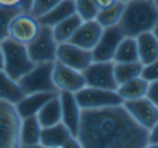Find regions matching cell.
I'll use <instances>...</instances> for the list:
<instances>
[{
  "mask_svg": "<svg viewBox=\"0 0 158 148\" xmlns=\"http://www.w3.org/2000/svg\"><path fill=\"white\" fill-rule=\"evenodd\" d=\"M77 139L83 148H145L148 130L139 126L124 105L81 110Z\"/></svg>",
  "mask_w": 158,
  "mask_h": 148,
  "instance_id": "1",
  "label": "cell"
},
{
  "mask_svg": "<svg viewBox=\"0 0 158 148\" xmlns=\"http://www.w3.org/2000/svg\"><path fill=\"white\" fill-rule=\"evenodd\" d=\"M158 21V7L154 0H130L124 3L120 27L126 36H136L152 31Z\"/></svg>",
  "mask_w": 158,
  "mask_h": 148,
  "instance_id": "2",
  "label": "cell"
},
{
  "mask_svg": "<svg viewBox=\"0 0 158 148\" xmlns=\"http://www.w3.org/2000/svg\"><path fill=\"white\" fill-rule=\"evenodd\" d=\"M0 46L3 52V68L2 70L9 77L18 82L22 76H25L34 67V62L28 55L27 44L15 42L7 37L3 42H0Z\"/></svg>",
  "mask_w": 158,
  "mask_h": 148,
  "instance_id": "3",
  "label": "cell"
},
{
  "mask_svg": "<svg viewBox=\"0 0 158 148\" xmlns=\"http://www.w3.org/2000/svg\"><path fill=\"white\" fill-rule=\"evenodd\" d=\"M52 68L53 62L34 64V67L18 80L22 92L25 95L35 92H58L52 78Z\"/></svg>",
  "mask_w": 158,
  "mask_h": 148,
  "instance_id": "4",
  "label": "cell"
},
{
  "mask_svg": "<svg viewBox=\"0 0 158 148\" xmlns=\"http://www.w3.org/2000/svg\"><path fill=\"white\" fill-rule=\"evenodd\" d=\"M21 121L14 104L0 99V148L18 147Z\"/></svg>",
  "mask_w": 158,
  "mask_h": 148,
  "instance_id": "5",
  "label": "cell"
},
{
  "mask_svg": "<svg viewBox=\"0 0 158 148\" xmlns=\"http://www.w3.org/2000/svg\"><path fill=\"white\" fill-rule=\"evenodd\" d=\"M58 42L53 37L52 27L41 25L39 34L27 44L28 55L34 64L40 62H53L56 59Z\"/></svg>",
  "mask_w": 158,
  "mask_h": 148,
  "instance_id": "6",
  "label": "cell"
},
{
  "mask_svg": "<svg viewBox=\"0 0 158 148\" xmlns=\"http://www.w3.org/2000/svg\"><path fill=\"white\" fill-rule=\"evenodd\" d=\"M77 102L81 110L86 108H103V107L121 105L123 99L120 98L117 91L110 89H101V87H92L84 86L80 91L74 93Z\"/></svg>",
  "mask_w": 158,
  "mask_h": 148,
  "instance_id": "7",
  "label": "cell"
},
{
  "mask_svg": "<svg viewBox=\"0 0 158 148\" xmlns=\"http://www.w3.org/2000/svg\"><path fill=\"white\" fill-rule=\"evenodd\" d=\"M81 73L86 86L117 91L118 85L114 76V61H93Z\"/></svg>",
  "mask_w": 158,
  "mask_h": 148,
  "instance_id": "8",
  "label": "cell"
},
{
  "mask_svg": "<svg viewBox=\"0 0 158 148\" xmlns=\"http://www.w3.org/2000/svg\"><path fill=\"white\" fill-rule=\"evenodd\" d=\"M39 19L28 12H18L9 24V39L28 44L40 31Z\"/></svg>",
  "mask_w": 158,
  "mask_h": 148,
  "instance_id": "9",
  "label": "cell"
},
{
  "mask_svg": "<svg viewBox=\"0 0 158 148\" xmlns=\"http://www.w3.org/2000/svg\"><path fill=\"white\" fill-rule=\"evenodd\" d=\"M123 105L127 110V113L131 116V119L146 130H149L158 121V105H155L146 96L124 101Z\"/></svg>",
  "mask_w": 158,
  "mask_h": 148,
  "instance_id": "10",
  "label": "cell"
},
{
  "mask_svg": "<svg viewBox=\"0 0 158 148\" xmlns=\"http://www.w3.org/2000/svg\"><path fill=\"white\" fill-rule=\"evenodd\" d=\"M40 147L46 148H80V142L77 136L71 133L68 127L62 121L53 126L41 127L40 135Z\"/></svg>",
  "mask_w": 158,
  "mask_h": 148,
  "instance_id": "11",
  "label": "cell"
},
{
  "mask_svg": "<svg viewBox=\"0 0 158 148\" xmlns=\"http://www.w3.org/2000/svg\"><path fill=\"white\" fill-rule=\"evenodd\" d=\"M124 31L120 25H112L103 28L95 48L92 49L93 61H114V55L117 50L118 43L124 37Z\"/></svg>",
  "mask_w": 158,
  "mask_h": 148,
  "instance_id": "12",
  "label": "cell"
},
{
  "mask_svg": "<svg viewBox=\"0 0 158 148\" xmlns=\"http://www.w3.org/2000/svg\"><path fill=\"white\" fill-rule=\"evenodd\" d=\"M52 78H53V83H55L58 92L67 91V92L76 93L77 91H80L81 87L86 86L81 71L74 70V68H71L68 65L62 64L61 61H58V59L53 61Z\"/></svg>",
  "mask_w": 158,
  "mask_h": 148,
  "instance_id": "13",
  "label": "cell"
},
{
  "mask_svg": "<svg viewBox=\"0 0 158 148\" xmlns=\"http://www.w3.org/2000/svg\"><path fill=\"white\" fill-rule=\"evenodd\" d=\"M56 59L74 70L83 71L93 62L92 50L81 49L69 42L59 43L56 49Z\"/></svg>",
  "mask_w": 158,
  "mask_h": 148,
  "instance_id": "14",
  "label": "cell"
},
{
  "mask_svg": "<svg viewBox=\"0 0 158 148\" xmlns=\"http://www.w3.org/2000/svg\"><path fill=\"white\" fill-rule=\"evenodd\" d=\"M59 101H61V121L68 127L71 133L77 136L81 119V108L73 92L59 91Z\"/></svg>",
  "mask_w": 158,
  "mask_h": 148,
  "instance_id": "15",
  "label": "cell"
},
{
  "mask_svg": "<svg viewBox=\"0 0 158 148\" xmlns=\"http://www.w3.org/2000/svg\"><path fill=\"white\" fill-rule=\"evenodd\" d=\"M103 28L99 25L96 19H90V21H83L81 25L77 28L74 36L69 39V43L76 44L81 49L92 50L98 43L99 37L102 34Z\"/></svg>",
  "mask_w": 158,
  "mask_h": 148,
  "instance_id": "16",
  "label": "cell"
},
{
  "mask_svg": "<svg viewBox=\"0 0 158 148\" xmlns=\"http://www.w3.org/2000/svg\"><path fill=\"white\" fill-rule=\"evenodd\" d=\"M58 92H35V93H27L24 95V98L18 101L15 104V108L18 114L21 116V119L25 117H33L40 111V108L52 96H55Z\"/></svg>",
  "mask_w": 158,
  "mask_h": 148,
  "instance_id": "17",
  "label": "cell"
},
{
  "mask_svg": "<svg viewBox=\"0 0 158 148\" xmlns=\"http://www.w3.org/2000/svg\"><path fill=\"white\" fill-rule=\"evenodd\" d=\"M40 135H41V126L35 116L22 119L19 127L18 147H27V148L40 147Z\"/></svg>",
  "mask_w": 158,
  "mask_h": 148,
  "instance_id": "18",
  "label": "cell"
},
{
  "mask_svg": "<svg viewBox=\"0 0 158 148\" xmlns=\"http://www.w3.org/2000/svg\"><path fill=\"white\" fill-rule=\"evenodd\" d=\"M136 42H138L139 62L142 65H146L158 58V40L152 34V31H146L136 36Z\"/></svg>",
  "mask_w": 158,
  "mask_h": 148,
  "instance_id": "19",
  "label": "cell"
},
{
  "mask_svg": "<svg viewBox=\"0 0 158 148\" xmlns=\"http://www.w3.org/2000/svg\"><path fill=\"white\" fill-rule=\"evenodd\" d=\"M76 14V5L74 0H61L52 11H49L46 15H43L39 18L40 25L46 27H55L58 22L64 21L65 18H68L69 15Z\"/></svg>",
  "mask_w": 158,
  "mask_h": 148,
  "instance_id": "20",
  "label": "cell"
},
{
  "mask_svg": "<svg viewBox=\"0 0 158 148\" xmlns=\"http://www.w3.org/2000/svg\"><path fill=\"white\" fill-rule=\"evenodd\" d=\"M41 127L53 126L61 121V101H59V92L55 96L49 99L48 102L40 108V111L35 114Z\"/></svg>",
  "mask_w": 158,
  "mask_h": 148,
  "instance_id": "21",
  "label": "cell"
},
{
  "mask_svg": "<svg viewBox=\"0 0 158 148\" xmlns=\"http://www.w3.org/2000/svg\"><path fill=\"white\" fill-rule=\"evenodd\" d=\"M148 83L142 76L136 78H131L129 82H124L121 85H118L117 93L120 98L124 101H130V99H138L142 96H146V91H148Z\"/></svg>",
  "mask_w": 158,
  "mask_h": 148,
  "instance_id": "22",
  "label": "cell"
},
{
  "mask_svg": "<svg viewBox=\"0 0 158 148\" xmlns=\"http://www.w3.org/2000/svg\"><path fill=\"white\" fill-rule=\"evenodd\" d=\"M24 95L25 93L22 92L19 83L12 77H9L3 70H0V99L15 105L18 101L24 98Z\"/></svg>",
  "mask_w": 158,
  "mask_h": 148,
  "instance_id": "23",
  "label": "cell"
},
{
  "mask_svg": "<svg viewBox=\"0 0 158 148\" xmlns=\"http://www.w3.org/2000/svg\"><path fill=\"white\" fill-rule=\"evenodd\" d=\"M83 19L78 16L77 14L69 15L68 18H65L64 21L58 22L55 27H52V33H53V37L55 40L59 43H65L69 42V39L74 36V33L77 31V28L81 25Z\"/></svg>",
  "mask_w": 158,
  "mask_h": 148,
  "instance_id": "24",
  "label": "cell"
},
{
  "mask_svg": "<svg viewBox=\"0 0 158 148\" xmlns=\"http://www.w3.org/2000/svg\"><path fill=\"white\" fill-rule=\"evenodd\" d=\"M136 61H139L136 37L124 36L117 46L115 55H114V62H136Z\"/></svg>",
  "mask_w": 158,
  "mask_h": 148,
  "instance_id": "25",
  "label": "cell"
},
{
  "mask_svg": "<svg viewBox=\"0 0 158 148\" xmlns=\"http://www.w3.org/2000/svg\"><path fill=\"white\" fill-rule=\"evenodd\" d=\"M123 12H124V3L115 2V3L111 5V6L99 9V12H98L95 19L99 22V25H101L102 28L112 27V25H118L120 21H121Z\"/></svg>",
  "mask_w": 158,
  "mask_h": 148,
  "instance_id": "26",
  "label": "cell"
},
{
  "mask_svg": "<svg viewBox=\"0 0 158 148\" xmlns=\"http://www.w3.org/2000/svg\"><path fill=\"white\" fill-rule=\"evenodd\" d=\"M142 64L136 62H114V76L117 80V85L124 82H129L131 78H136L142 74Z\"/></svg>",
  "mask_w": 158,
  "mask_h": 148,
  "instance_id": "27",
  "label": "cell"
},
{
  "mask_svg": "<svg viewBox=\"0 0 158 148\" xmlns=\"http://www.w3.org/2000/svg\"><path fill=\"white\" fill-rule=\"evenodd\" d=\"M74 5H76V14L83 21L95 19L99 12L96 0H74Z\"/></svg>",
  "mask_w": 158,
  "mask_h": 148,
  "instance_id": "28",
  "label": "cell"
},
{
  "mask_svg": "<svg viewBox=\"0 0 158 148\" xmlns=\"http://www.w3.org/2000/svg\"><path fill=\"white\" fill-rule=\"evenodd\" d=\"M18 12L19 7H0V42L9 37V24Z\"/></svg>",
  "mask_w": 158,
  "mask_h": 148,
  "instance_id": "29",
  "label": "cell"
},
{
  "mask_svg": "<svg viewBox=\"0 0 158 148\" xmlns=\"http://www.w3.org/2000/svg\"><path fill=\"white\" fill-rule=\"evenodd\" d=\"M59 2L61 0H33L28 7V14H31L39 19L40 16L48 14L49 11H52Z\"/></svg>",
  "mask_w": 158,
  "mask_h": 148,
  "instance_id": "30",
  "label": "cell"
},
{
  "mask_svg": "<svg viewBox=\"0 0 158 148\" xmlns=\"http://www.w3.org/2000/svg\"><path fill=\"white\" fill-rule=\"evenodd\" d=\"M142 77L146 80V82H154V80H158V58L152 62L146 64L142 67Z\"/></svg>",
  "mask_w": 158,
  "mask_h": 148,
  "instance_id": "31",
  "label": "cell"
},
{
  "mask_svg": "<svg viewBox=\"0 0 158 148\" xmlns=\"http://www.w3.org/2000/svg\"><path fill=\"white\" fill-rule=\"evenodd\" d=\"M146 98L151 99L155 105H158V80H154V82H149V83H148Z\"/></svg>",
  "mask_w": 158,
  "mask_h": 148,
  "instance_id": "32",
  "label": "cell"
},
{
  "mask_svg": "<svg viewBox=\"0 0 158 148\" xmlns=\"http://www.w3.org/2000/svg\"><path fill=\"white\" fill-rule=\"evenodd\" d=\"M146 147L158 148V121L148 130V145Z\"/></svg>",
  "mask_w": 158,
  "mask_h": 148,
  "instance_id": "33",
  "label": "cell"
},
{
  "mask_svg": "<svg viewBox=\"0 0 158 148\" xmlns=\"http://www.w3.org/2000/svg\"><path fill=\"white\" fill-rule=\"evenodd\" d=\"M21 3L22 0H0V7H19Z\"/></svg>",
  "mask_w": 158,
  "mask_h": 148,
  "instance_id": "34",
  "label": "cell"
},
{
  "mask_svg": "<svg viewBox=\"0 0 158 148\" xmlns=\"http://www.w3.org/2000/svg\"><path fill=\"white\" fill-rule=\"evenodd\" d=\"M117 0H96L98 6H99V9H103V7H108L111 6V5H114Z\"/></svg>",
  "mask_w": 158,
  "mask_h": 148,
  "instance_id": "35",
  "label": "cell"
},
{
  "mask_svg": "<svg viewBox=\"0 0 158 148\" xmlns=\"http://www.w3.org/2000/svg\"><path fill=\"white\" fill-rule=\"evenodd\" d=\"M31 2L33 0H22V3H21V11L22 12H28V7H30V5H31Z\"/></svg>",
  "mask_w": 158,
  "mask_h": 148,
  "instance_id": "36",
  "label": "cell"
},
{
  "mask_svg": "<svg viewBox=\"0 0 158 148\" xmlns=\"http://www.w3.org/2000/svg\"><path fill=\"white\" fill-rule=\"evenodd\" d=\"M152 34L157 37V40H158V21H157V24L154 25V28H152Z\"/></svg>",
  "mask_w": 158,
  "mask_h": 148,
  "instance_id": "37",
  "label": "cell"
},
{
  "mask_svg": "<svg viewBox=\"0 0 158 148\" xmlns=\"http://www.w3.org/2000/svg\"><path fill=\"white\" fill-rule=\"evenodd\" d=\"M3 68V52H2V46H0V70Z\"/></svg>",
  "mask_w": 158,
  "mask_h": 148,
  "instance_id": "38",
  "label": "cell"
},
{
  "mask_svg": "<svg viewBox=\"0 0 158 148\" xmlns=\"http://www.w3.org/2000/svg\"><path fill=\"white\" fill-rule=\"evenodd\" d=\"M117 2H121V3H127V2H130V0H117Z\"/></svg>",
  "mask_w": 158,
  "mask_h": 148,
  "instance_id": "39",
  "label": "cell"
},
{
  "mask_svg": "<svg viewBox=\"0 0 158 148\" xmlns=\"http://www.w3.org/2000/svg\"><path fill=\"white\" fill-rule=\"evenodd\" d=\"M154 2H155V5H157V7H158V0H154Z\"/></svg>",
  "mask_w": 158,
  "mask_h": 148,
  "instance_id": "40",
  "label": "cell"
}]
</instances>
